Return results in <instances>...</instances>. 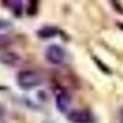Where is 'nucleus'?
<instances>
[{
	"mask_svg": "<svg viewBox=\"0 0 123 123\" xmlns=\"http://www.w3.org/2000/svg\"><path fill=\"white\" fill-rule=\"evenodd\" d=\"M9 44V39L3 36V35H0V47H4V46H7Z\"/></svg>",
	"mask_w": 123,
	"mask_h": 123,
	"instance_id": "8",
	"label": "nucleus"
},
{
	"mask_svg": "<svg viewBox=\"0 0 123 123\" xmlns=\"http://www.w3.org/2000/svg\"><path fill=\"white\" fill-rule=\"evenodd\" d=\"M68 121L71 123H90L91 122V116L86 111H71L68 115Z\"/></svg>",
	"mask_w": 123,
	"mask_h": 123,
	"instance_id": "3",
	"label": "nucleus"
},
{
	"mask_svg": "<svg viewBox=\"0 0 123 123\" xmlns=\"http://www.w3.org/2000/svg\"><path fill=\"white\" fill-rule=\"evenodd\" d=\"M46 59L52 64H62L65 59V52L62 47L50 44L46 49Z\"/></svg>",
	"mask_w": 123,
	"mask_h": 123,
	"instance_id": "2",
	"label": "nucleus"
},
{
	"mask_svg": "<svg viewBox=\"0 0 123 123\" xmlns=\"http://www.w3.org/2000/svg\"><path fill=\"white\" fill-rule=\"evenodd\" d=\"M37 4H38L37 1H31L30 3V6H28V10H27V14L28 15H35L37 12V7H38Z\"/></svg>",
	"mask_w": 123,
	"mask_h": 123,
	"instance_id": "7",
	"label": "nucleus"
},
{
	"mask_svg": "<svg viewBox=\"0 0 123 123\" xmlns=\"http://www.w3.org/2000/svg\"><path fill=\"white\" fill-rule=\"evenodd\" d=\"M58 33V30L55 27L52 26H46L43 28H41L37 31V35L38 37H42V38H49V37H54Z\"/></svg>",
	"mask_w": 123,
	"mask_h": 123,
	"instance_id": "6",
	"label": "nucleus"
},
{
	"mask_svg": "<svg viewBox=\"0 0 123 123\" xmlns=\"http://www.w3.org/2000/svg\"><path fill=\"white\" fill-rule=\"evenodd\" d=\"M0 62L6 65H16L20 62V57L15 52H5L0 54Z\"/></svg>",
	"mask_w": 123,
	"mask_h": 123,
	"instance_id": "5",
	"label": "nucleus"
},
{
	"mask_svg": "<svg viewBox=\"0 0 123 123\" xmlns=\"http://www.w3.org/2000/svg\"><path fill=\"white\" fill-rule=\"evenodd\" d=\"M10 27V24L7 21H4V20H0V31H3V30H6Z\"/></svg>",
	"mask_w": 123,
	"mask_h": 123,
	"instance_id": "9",
	"label": "nucleus"
},
{
	"mask_svg": "<svg viewBox=\"0 0 123 123\" xmlns=\"http://www.w3.org/2000/svg\"><path fill=\"white\" fill-rule=\"evenodd\" d=\"M17 84L24 90H31L41 84V78L32 70H22L17 74Z\"/></svg>",
	"mask_w": 123,
	"mask_h": 123,
	"instance_id": "1",
	"label": "nucleus"
},
{
	"mask_svg": "<svg viewBox=\"0 0 123 123\" xmlns=\"http://www.w3.org/2000/svg\"><path fill=\"white\" fill-rule=\"evenodd\" d=\"M55 106L59 112H67L70 106V95L67 91H59L55 96Z\"/></svg>",
	"mask_w": 123,
	"mask_h": 123,
	"instance_id": "4",
	"label": "nucleus"
}]
</instances>
